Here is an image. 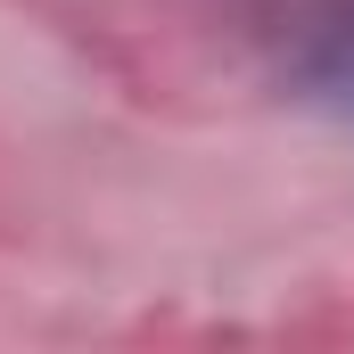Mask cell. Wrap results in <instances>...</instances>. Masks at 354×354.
I'll use <instances>...</instances> for the list:
<instances>
[{
    "label": "cell",
    "instance_id": "obj_1",
    "mask_svg": "<svg viewBox=\"0 0 354 354\" xmlns=\"http://www.w3.org/2000/svg\"><path fill=\"white\" fill-rule=\"evenodd\" d=\"M297 83L354 115V0H313L297 25Z\"/></svg>",
    "mask_w": 354,
    "mask_h": 354
}]
</instances>
